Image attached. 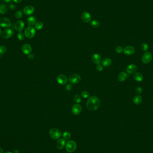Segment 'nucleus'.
I'll return each mask as SVG.
<instances>
[{
  "label": "nucleus",
  "instance_id": "7",
  "mask_svg": "<svg viewBox=\"0 0 153 153\" xmlns=\"http://www.w3.org/2000/svg\"><path fill=\"white\" fill-rule=\"evenodd\" d=\"M11 22L10 19L6 18L0 19V26L4 28H8L11 26Z\"/></svg>",
  "mask_w": 153,
  "mask_h": 153
},
{
  "label": "nucleus",
  "instance_id": "36",
  "mask_svg": "<svg viewBox=\"0 0 153 153\" xmlns=\"http://www.w3.org/2000/svg\"><path fill=\"white\" fill-rule=\"evenodd\" d=\"M103 66L102 65L99 64V65H98L96 66V69L98 71H99V72L102 71L103 70Z\"/></svg>",
  "mask_w": 153,
  "mask_h": 153
},
{
  "label": "nucleus",
  "instance_id": "5",
  "mask_svg": "<svg viewBox=\"0 0 153 153\" xmlns=\"http://www.w3.org/2000/svg\"><path fill=\"white\" fill-rule=\"evenodd\" d=\"M69 81L72 84H77L79 83L81 81V77L78 74H71L69 77Z\"/></svg>",
  "mask_w": 153,
  "mask_h": 153
},
{
  "label": "nucleus",
  "instance_id": "43",
  "mask_svg": "<svg viewBox=\"0 0 153 153\" xmlns=\"http://www.w3.org/2000/svg\"><path fill=\"white\" fill-rule=\"evenodd\" d=\"M3 153V149L2 148L0 147V153Z\"/></svg>",
  "mask_w": 153,
  "mask_h": 153
},
{
  "label": "nucleus",
  "instance_id": "29",
  "mask_svg": "<svg viewBox=\"0 0 153 153\" xmlns=\"http://www.w3.org/2000/svg\"><path fill=\"white\" fill-rule=\"evenodd\" d=\"M22 16V12L21 10H18L15 13V17L17 19H20Z\"/></svg>",
  "mask_w": 153,
  "mask_h": 153
},
{
  "label": "nucleus",
  "instance_id": "21",
  "mask_svg": "<svg viewBox=\"0 0 153 153\" xmlns=\"http://www.w3.org/2000/svg\"><path fill=\"white\" fill-rule=\"evenodd\" d=\"M134 79L135 81L140 82L143 79V75L140 72H136L134 74Z\"/></svg>",
  "mask_w": 153,
  "mask_h": 153
},
{
  "label": "nucleus",
  "instance_id": "17",
  "mask_svg": "<svg viewBox=\"0 0 153 153\" xmlns=\"http://www.w3.org/2000/svg\"><path fill=\"white\" fill-rule=\"evenodd\" d=\"M65 145V140L64 139H59L56 144L57 147L59 150H61L62 149L64 148Z\"/></svg>",
  "mask_w": 153,
  "mask_h": 153
},
{
  "label": "nucleus",
  "instance_id": "26",
  "mask_svg": "<svg viewBox=\"0 0 153 153\" xmlns=\"http://www.w3.org/2000/svg\"><path fill=\"white\" fill-rule=\"evenodd\" d=\"M43 27V23L41 22H37L35 24V28L36 30H39L42 29Z\"/></svg>",
  "mask_w": 153,
  "mask_h": 153
},
{
  "label": "nucleus",
  "instance_id": "10",
  "mask_svg": "<svg viewBox=\"0 0 153 153\" xmlns=\"http://www.w3.org/2000/svg\"><path fill=\"white\" fill-rule=\"evenodd\" d=\"M81 19L83 22L87 23L90 22L91 20V15L88 12H83L81 15Z\"/></svg>",
  "mask_w": 153,
  "mask_h": 153
},
{
  "label": "nucleus",
  "instance_id": "35",
  "mask_svg": "<svg viewBox=\"0 0 153 153\" xmlns=\"http://www.w3.org/2000/svg\"><path fill=\"white\" fill-rule=\"evenodd\" d=\"M72 89H73V86H72V84H67L65 86V89L67 90V91H71Z\"/></svg>",
  "mask_w": 153,
  "mask_h": 153
},
{
  "label": "nucleus",
  "instance_id": "19",
  "mask_svg": "<svg viewBox=\"0 0 153 153\" xmlns=\"http://www.w3.org/2000/svg\"><path fill=\"white\" fill-rule=\"evenodd\" d=\"M128 75L127 73L125 72L120 73L118 76V79L120 81H124L127 79Z\"/></svg>",
  "mask_w": 153,
  "mask_h": 153
},
{
  "label": "nucleus",
  "instance_id": "27",
  "mask_svg": "<svg viewBox=\"0 0 153 153\" xmlns=\"http://www.w3.org/2000/svg\"><path fill=\"white\" fill-rule=\"evenodd\" d=\"M91 25L94 28H97L99 26V22L98 21L95 20L91 22Z\"/></svg>",
  "mask_w": 153,
  "mask_h": 153
},
{
  "label": "nucleus",
  "instance_id": "39",
  "mask_svg": "<svg viewBox=\"0 0 153 153\" xmlns=\"http://www.w3.org/2000/svg\"><path fill=\"white\" fill-rule=\"evenodd\" d=\"M28 58L30 60H32V59H33L34 58V55L33 54H30L28 56Z\"/></svg>",
  "mask_w": 153,
  "mask_h": 153
},
{
  "label": "nucleus",
  "instance_id": "42",
  "mask_svg": "<svg viewBox=\"0 0 153 153\" xmlns=\"http://www.w3.org/2000/svg\"><path fill=\"white\" fill-rule=\"evenodd\" d=\"M14 153H19V150H15L14 151Z\"/></svg>",
  "mask_w": 153,
  "mask_h": 153
},
{
  "label": "nucleus",
  "instance_id": "44",
  "mask_svg": "<svg viewBox=\"0 0 153 153\" xmlns=\"http://www.w3.org/2000/svg\"><path fill=\"white\" fill-rule=\"evenodd\" d=\"M1 29H0V36L1 35Z\"/></svg>",
  "mask_w": 153,
  "mask_h": 153
},
{
  "label": "nucleus",
  "instance_id": "45",
  "mask_svg": "<svg viewBox=\"0 0 153 153\" xmlns=\"http://www.w3.org/2000/svg\"><path fill=\"white\" fill-rule=\"evenodd\" d=\"M5 153H12V152H5Z\"/></svg>",
  "mask_w": 153,
  "mask_h": 153
},
{
  "label": "nucleus",
  "instance_id": "20",
  "mask_svg": "<svg viewBox=\"0 0 153 153\" xmlns=\"http://www.w3.org/2000/svg\"><path fill=\"white\" fill-rule=\"evenodd\" d=\"M112 60L109 58H106L102 60V65L105 67H109L112 65Z\"/></svg>",
  "mask_w": 153,
  "mask_h": 153
},
{
  "label": "nucleus",
  "instance_id": "14",
  "mask_svg": "<svg viewBox=\"0 0 153 153\" xmlns=\"http://www.w3.org/2000/svg\"><path fill=\"white\" fill-rule=\"evenodd\" d=\"M57 81L60 85H65L68 82L67 76L64 74L59 75L57 77Z\"/></svg>",
  "mask_w": 153,
  "mask_h": 153
},
{
  "label": "nucleus",
  "instance_id": "31",
  "mask_svg": "<svg viewBox=\"0 0 153 153\" xmlns=\"http://www.w3.org/2000/svg\"><path fill=\"white\" fill-rule=\"evenodd\" d=\"M141 49L143 51H147L148 50L149 46L146 43H143L141 44Z\"/></svg>",
  "mask_w": 153,
  "mask_h": 153
},
{
  "label": "nucleus",
  "instance_id": "1",
  "mask_svg": "<svg viewBox=\"0 0 153 153\" xmlns=\"http://www.w3.org/2000/svg\"><path fill=\"white\" fill-rule=\"evenodd\" d=\"M100 105L99 99L96 96H93L89 98L86 103V108L88 110L94 111L97 110Z\"/></svg>",
  "mask_w": 153,
  "mask_h": 153
},
{
  "label": "nucleus",
  "instance_id": "32",
  "mask_svg": "<svg viewBox=\"0 0 153 153\" xmlns=\"http://www.w3.org/2000/svg\"><path fill=\"white\" fill-rule=\"evenodd\" d=\"M123 51H124V49L121 46H119L116 47L115 48V51L118 53H121L123 52Z\"/></svg>",
  "mask_w": 153,
  "mask_h": 153
},
{
  "label": "nucleus",
  "instance_id": "15",
  "mask_svg": "<svg viewBox=\"0 0 153 153\" xmlns=\"http://www.w3.org/2000/svg\"><path fill=\"white\" fill-rule=\"evenodd\" d=\"M35 11V8L31 5H28L25 7L23 10V12L26 15H30L33 14Z\"/></svg>",
  "mask_w": 153,
  "mask_h": 153
},
{
  "label": "nucleus",
  "instance_id": "34",
  "mask_svg": "<svg viewBox=\"0 0 153 153\" xmlns=\"http://www.w3.org/2000/svg\"><path fill=\"white\" fill-rule=\"evenodd\" d=\"M18 38L20 40H23L24 39V35L21 32H19V33L18 35Z\"/></svg>",
  "mask_w": 153,
  "mask_h": 153
},
{
  "label": "nucleus",
  "instance_id": "3",
  "mask_svg": "<svg viewBox=\"0 0 153 153\" xmlns=\"http://www.w3.org/2000/svg\"><path fill=\"white\" fill-rule=\"evenodd\" d=\"M66 150L68 152L72 153L74 152L76 148V143L74 141H68L66 144Z\"/></svg>",
  "mask_w": 153,
  "mask_h": 153
},
{
  "label": "nucleus",
  "instance_id": "16",
  "mask_svg": "<svg viewBox=\"0 0 153 153\" xmlns=\"http://www.w3.org/2000/svg\"><path fill=\"white\" fill-rule=\"evenodd\" d=\"M24 27V22L22 20H19L15 22V28L17 31L21 32L23 30Z\"/></svg>",
  "mask_w": 153,
  "mask_h": 153
},
{
  "label": "nucleus",
  "instance_id": "33",
  "mask_svg": "<svg viewBox=\"0 0 153 153\" xmlns=\"http://www.w3.org/2000/svg\"><path fill=\"white\" fill-rule=\"evenodd\" d=\"M81 96L82 97H83V98H88L89 96V93L87 91H84L82 92L81 93Z\"/></svg>",
  "mask_w": 153,
  "mask_h": 153
},
{
  "label": "nucleus",
  "instance_id": "6",
  "mask_svg": "<svg viewBox=\"0 0 153 153\" xmlns=\"http://www.w3.org/2000/svg\"><path fill=\"white\" fill-rule=\"evenodd\" d=\"M152 58L153 56L150 52H146L142 56L141 60L144 64H148L151 62Z\"/></svg>",
  "mask_w": 153,
  "mask_h": 153
},
{
  "label": "nucleus",
  "instance_id": "18",
  "mask_svg": "<svg viewBox=\"0 0 153 153\" xmlns=\"http://www.w3.org/2000/svg\"><path fill=\"white\" fill-rule=\"evenodd\" d=\"M137 66L136 65L134 64H131L128 66L126 69V70L128 73L129 74H133L136 72L137 70Z\"/></svg>",
  "mask_w": 153,
  "mask_h": 153
},
{
  "label": "nucleus",
  "instance_id": "2",
  "mask_svg": "<svg viewBox=\"0 0 153 153\" xmlns=\"http://www.w3.org/2000/svg\"><path fill=\"white\" fill-rule=\"evenodd\" d=\"M49 136L54 140L59 139L61 136V132L56 128H52L50 129L49 133Z\"/></svg>",
  "mask_w": 153,
  "mask_h": 153
},
{
  "label": "nucleus",
  "instance_id": "9",
  "mask_svg": "<svg viewBox=\"0 0 153 153\" xmlns=\"http://www.w3.org/2000/svg\"><path fill=\"white\" fill-rule=\"evenodd\" d=\"M81 106L79 104H75L72 107V112L74 115H79L81 113Z\"/></svg>",
  "mask_w": 153,
  "mask_h": 153
},
{
  "label": "nucleus",
  "instance_id": "25",
  "mask_svg": "<svg viewBox=\"0 0 153 153\" xmlns=\"http://www.w3.org/2000/svg\"><path fill=\"white\" fill-rule=\"evenodd\" d=\"M62 136L63 139L65 140V141H67L70 138L71 134L68 132H65L62 134Z\"/></svg>",
  "mask_w": 153,
  "mask_h": 153
},
{
  "label": "nucleus",
  "instance_id": "28",
  "mask_svg": "<svg viewBox=\"0 0 153 153\" xmlns=\"http://www.w3.org/2000/svg\"><path fill=\"white\" fill-rule=\"evenodd\" d=\"M74 100L76 103H79L81 102V98L80 96L78 95H76L74 97Z\"/></svg>",
  "mask_w": 153,
  "mask_h": 153
},
{
  "label": "nucleus",
  "instance_id": "11",
  "mask_svg": "<svg viewBox=\"0 0 153 153\" xmlns=\"http://www.w3.org/2000/svg\"><path fill=\"white\" fill-rule=\"evenodd\" d=\"M22 50L25 54L29 55L32 52L31 46L28 43H25L22 46Z\"/></svg>",
  "mask_w": 153,
  "mask_h": 153
},
{
  "label": "nucleus",
  "instance_id": "37",
  "mask_svg": "<svg viewBox=\"0 0 153 153\" xmlns=\"http://www.w3.org/2000/svg\"><path fill=\"white\" fill-rule=\"evenodd\" d=\"M142 91V89L141 87H138L136 89V93L138 94L141 93Z\"/></svg>",
  "mask_w": 153,
  "mask_h": 153
},
{
  "label": "nucleus",
  "instance_id": "24",
  "mask_svg": "<svg viewBox=\"0 0 153 153\" xmlns=\"http://www.w3.org/2000/svg\"><path fill=\"white\" fill-rule=\"evenodd\" d=\"M7 8L6 7V5L4 4L0 5V14L4 15L7 12Z\"/></svg>",
  "mask_w": 153,
  "mask_h": 153
},
{
  "label": "nucleus",
  "instance_id": "4",
  "mask_svg": "<svg viewBox=\"0 0 153 153\" xmlns=\"http://www.w3.org/2000/svg\"><path fill=\"white\" fill-rule=\"evenodd\" d=\"M25 36L28 38H32L36 34V30L32 26H29L26 28L25 31Z\"/></svg>",
  "mask_w": 153,
  "mask_h": 153
},
{
  "label": "nucleus",
  "instance_id": "12",
  "mask_svg": "<svg viewBox=\"0 0 153 153\" xmlns=\"http://www.w3.org/2000/svg\"><path fill=\"white\" fill-rule=\"evenodd\" d=\"M123 51L126 55H132L135 53V49L132 46H127L124 48Z\"/></svg>",
  "mask_w": 153,
  "mask_h": 153
},
{
  "label": "nucleus",
  "instance_id": "41",
  "mask_svg": "<svg viewBox=\"0 0 153 153\" xmlns=\"http://www.w3.org/2000/svg\"><path fill=\"white\" fill-rule=\"evenodd\" d=\"M4 2L6 3L10 2V1H11V0H2Z\"/></svg>",
  "mask_w": 153,
  "mask_h": 153
},
{
  "label": "nucleus",
  "instance_id": "8",
  "mask_svg": "<svg viewBox=\"0 0 153 153\" xmlns=\"http://www.w3.org/2000/svg\"><path fill=\"white\" fill-rule=\"evenodd\" d=\"M14 34V31L10 28L5 29L2 33V36L4 38H10Z\"/></svg>",
  "mask_w": 153,
  "mask_h": 153
},
{
  "label": "nucleus",
  "instance_id": "40",
  "mask_svg": "<svg viewBox=\"0 0 153 153\" xmlns=\"http://www.w3.org/2000/svg\"><path fill=\"white\" fill-rule=\"evenodd\" d=\"M13 0L16 3H20L21 2V1H22V0Z\"/></svg>",
  "mask_w": 153,
  "mask_h": 153
},
{
  "label": "nucleus",
  "instance_id": "30",
  "mask_svg": "<svg viewBox=\"0 0 153 153\" xmlns=\"http://www.w3.org/2000/svg\"><path fill=\"white\" fill-rule=\"evenodd\" d=\"M7 51V48L5 46H0V54H4Z\"/></svg>",
  "mask_w": 153,
  "mask_h": 153
},
{
  "label": "nucleus",
  "instance_id": "23",
  "mask_svg": "<svg viewBox=\"0 0 153 153\" xmlns=\"http://www.w3.org/2000/svg\"><path fill=\"white\" fill-rule=\"evenodd\" d=\"M36 19L34 16H31L27 19V23L29 26H32L36 23Z\"/></svg>",
  "mask_w": 153,
  "mask_h": 153
},
{
  "label": "nucleus",
  "instance_id": "22",
  "mask_svg": "<svg viewBox=\"0 0 153 153\" xmlns=\"http://www.w3.org/2000/svg\"><path fill=\"white\" fill-rule=\"evenodd\" d=\"M133 101L134 104L136 105H139L140 104L142 101V98L141 96L140 95L135 96L133 99Z\"/></svg>",
  "mask_w": 153,
  "mask_h": 153
},
{
  "label": "nucleus",
  "instance_id": "13",
  "mask_svg": "<svg viewBox=\"0 0 153 153\" xmlns=\"http://www.w3.org/2000/svg\"><path fill=\"white\" fill-rule=\"evenodd\" d=\"M91 60L94 64L96 65H99L102 62V58L99 54H95L92 57Z\"/></svg>",
  "mask_w": 153,
  "mask_h": 153
},
{
  "label": "nucleus",
  "instance_id": "38",
  "mask_svg": "<svg viewBox=\"0 0 153 153\" xmlns=\"http://www.w3.org/2000/svg\"><path fill=\"white\" fill-rule=\"evenodd\" d=\"M10 9H11V10H15L16 8V6L15 5H14V4H10Z\"/></svg>",
  "mask_w": 153,
  "mask_h": 153
}]
</instances>
